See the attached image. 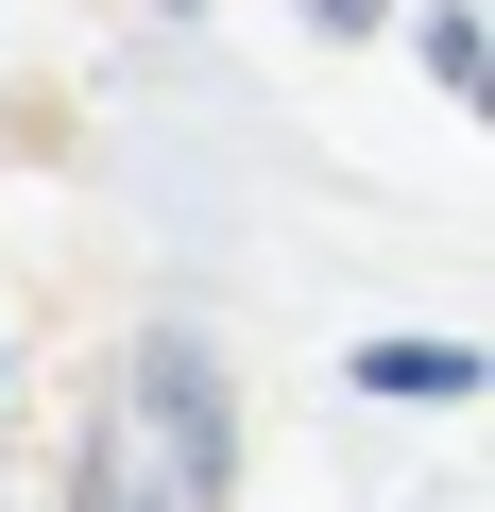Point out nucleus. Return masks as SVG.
<instances>
[{"instance_id":"1","label":"nucleus","mask_w":495,"mask_h":512,"mask_svg":"<svg viewBox=\"0 0 495 512\" xmlns=\"http://www.w3.org/2000/svg\"><path fill=\"white\" fill-rule=\"evenodd\" d=\"M137 444H154L171 512H222V495H239V427H222V359H205L188 325H154V342H137Z\"/></svg>"},{"instance_id":"2","label":"nucleus","mask_w":495,"mask_h":512,"mask_svg":"<svg viewBox=\"0 0 495 512\" xmlns=\"http://www.w3.org/2000/svg\"><path fill=\"white\" fill-rule=\"evenodd\" d=\"M69 512H171V478H154L137 410H103V427H86V461H69Z\"/></svg>"},{"instance_id":"3","label":"nucleus","mask_w":495,"mask_h":512,"mask_svg":"<svg viewBox=\"0 0 495 512\" xmlns=\"http://www.w3.org/2000/svg\"><path fill=\"white\" fill-rule=\"evenodd\" d=\"M495 359L478 342H359V393H393V410H444V393H478Z\"/></svg>"},{"instance_id":"4","label":"nucleus","mask_w":495,"mask_h":512,"mask_svg":"<svg viewBox=\"0 0 495 512\" xmlns=\"http://www.w3.org/2000/svg\"><path fill=\"white\" fill-rule=\"evenodd\" d=\"M308 18H325V35H376V18H393V0H308Z\"/></svg>"},{"instance_id":"5","label":"nucleus","mask_w":495,"mask_h":512,"mask_svg":"<svg viewBox=\"0 0 495 512\" xmlns=\"http://www.w3.org/2000/svg\"><path fill=\"white\" fill-rule=\"evenodd\" d=\"M461 103H495V35H478V52H461Z\"/></svg>"}]
</instances>
